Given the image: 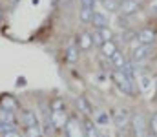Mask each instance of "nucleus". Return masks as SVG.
Instances as JSON below:
<instances>
[{
	"label": "nucleus",
	"mask_w": 157,
	"mask_h": 137,
	"mask_svg": "<svg viewBox=\"0 0 157 137\" xmlns=\"http://www.w3.org/2000/svg\"><path fill=\"white\" fill-rule=\"evenodd\" d=\"M133 132H135V137H146V123H144V117L141 113H137L133 117Z\"/></svg>",
	"instance_id": "obj_6"
},
{
	"label": "nucleus",
	"mask_w": 157,
	"mask_h": 137,
	"mask_svg": "<svg viewBox=\"0 0 157 137\" xmlns=\"http://www.w3.org/2000/svg\"><path fill=\"white\" fill-rule=\"evenodd\" d=\"M99 29V33H101V37H102V40L104 42H108V40H112L113 39V33H112V29L110 28H97Z\"/></svg>",
	"instance_id": "obj_20"
},
{
	"label": "nucleus",
	"mask_w": 157,
	"mask_h": 137,
	"mask_svg": "<svg viewBox=\"0 0 157 137\" xmlns=\"http://www.w3.org/2000/svg\"><path fill=\"white\" fill-rule=\"evenodd\" d=\"M112 79L113 82L117 84V88L124 95H133L135 93V84H133V79H130L126 73H122L121 70H113L112 71Z\"/></svg>",
	"instance_id": "obj_1"
},
{
	"label": "nucleus",
	"mask_w": 157,
	"mask_h": 137,
	"mask_svg": "<svg viewBox=\"0 0 157 137\" xmlns=\"http://www.w3.org/2000/svg\"><path fill=\"white\" fill-rule=\"evenodd\" d=\"M13 2H17V0H13Z\"/></svg>",
	"instance_id": "obj_31"
},
{
	"label": "nucleus",
	"mask_w": 157,
	"mask_h": 137,
	"mask_svg": "<svg viewBox=\"0 0 157 137\" xmlns=\"http://www.w3.org/2000/svg\"><path fill=\"white\" fill-rule=\"evenodd\" d=\"M101 4L106 11H117L119 9V0H101Z\"/></svg>",
	"instance_id": "obj_19"
},
{
	"label": "nucleus",
	"mask_w": 157,
	"mask_h": 137,
	"mask_svg": "<svg viewBox=\"0 0 157 137\" xmlns=\"http://www.w3.org/2000/svg\"><path fill=\"white\" fill-rule=\"evenodd\" d=\"M139 9H141V2H139V0H122V2H119L117 11L122 17H132V15H135Z\"/></svg>",
	"instance_id": "obj_2"
},
{
	"label": "nucleus",
	"mask_w": 157,
	"mask_h": 137,
	"mask_svg": "<svg viewBox=\"0 0 157 137\" xmlns=\"http://www.w3.org/2000/svg\"><path fill=\"white\" fill-rule=\"evenodd\" d=\"M0 124H15V115L11 110H6L0 106Z\"/></svg>",
	"instance_id": "obj_12"
},
{
	"label": "nucleus",
	"mask_w": 157,
	"mask_h": 137,
	"mask_svg": "<svg viewBox=\"0 0 157 137\" xmlns=\"http://www.w3.org/2000/svg\"><path fill=\"white\" fill-rule=\"evenodd\" d=\"M66 59H68V62H75L78 59V46L77 44L68 46V49H66Z\"/></svg>",
	"instance_id": "obj_17"
},
{
	"label": "nucleus",
	"mask_w": 157,
	"mask_h": 137,
	"mask_svg": "<svg viewBox=\"0 0 157 137\" xmlns=\"http://www.w3.org/2000/svg\"><path fill=\"white\" fill-rule=\"evenodd\" d=\"M113 124H115V128H119V130H124L128 124H130V112L126 110V108H121V110H117L115 113H113Z\"/></svg>",
	"instance_id": "obj_4"
},
{
	"label": "nucleus",
	"mask_w": 157,
	"mask_h": 137,
	"mask_svg": "<svg viewBox=\"0 0 157 137\" xmlns=\"http://www.w3.org/2000/svg\"><path fill=\"white\" fill-rule=\"evenodd\" d=\"M82 7H95V0H80Z\"/></svg>",
	"instance_id": "obj_27"
},
{
	"label": "nucleus",
	"mask_w": 157,
	"mask_h": 137,
	"mask_svg": "<svg viewBox=\"0 0 157 137\" xmlns=\"http://www.w3.org/2000/svg\"><path fill=\"white\" fill-rule=\"evenodd\" d=\"M49 119H51V124L55 126V128H60V126H64L66 124V115H64V112H51L49 113Z\"/></svg>",
	"instance_id": "obj_10"
},
{
	"label": "nucleus",
	"mask_w": 157,
	"mask_h": 137,
	"mask_svg": "<svg viewBox=\"0 0 157 137\" xmlns=\"http://www.w3.org/2000/svg\"><path fill=\"white\" fill-rule=\"evenodd\" d=\"M137 40H139V44H154V40H155V31L154 29H150V28H143L139 33H137Z\"/></svg>",
	"instance_id": "obj_7"
},
{
	"label": "nucleus",
	"mask_w": 157,
	"mask_h": 137,
	"mask_svg": "<svg viewBox=\"0 0 157 137\" xmlns=\"http://www.w3.org/2000/svg\"><path fill=\"white\" fill-rule=\"evenodd\" d=\"M101 137H102V135H101Z\"/></svg>",
	"instance_id": "obj_32"
},
{
	"label": "nucleus",
	"mask_w": 157,
	"mask_h": 137,
	"mask_svg": "<svg viewBox=\"0 0 157 137\" xmlns=\"http://www.w3.org/2000/svg\"><path fill=\"white\" fill-rule=\"evenodd\" d=\"M150 55H152V46L150 44H139L137 48H133L132 60L133 62H144Z\"/></svg>",
	"instance_id": "obj_5"
},
{
	"label": "nucleus",
	"mask_w": 157,
	"mask_h": 137,
	"mask_svg": "<svg viewBox=\"0 0 157 137\" xmlns=\"http://www.w3.org/2000/svg\"><path fill=\"white\" fill-rule=\"evenodd\" d=\"M77 46L78 49H90L91 46H93V40H91V35L90 33H80L78 35V40H77Z\"/></svg>",
	"instance_id": "obj_11"
},
{
	"label": "nucleus",
	"mask_w": 157,
	"mask_h": 137,
	"mask_svg": "<svg viewBox=\"0 0 157 137\" xmlns=\"http://www.w3.org/2000/svg\"><path fill=\"white\" fill-rule=\"evenodd\" d=\"M101 51H102V55L106 57V59H112V55L117 51V46L113 40H108V42H104V44L101 46Z\"/></svg>",
	"instance_id": "obj_14"
},
{
	"label": "nucleus",
	"mask_w": 157,
	"mask_h": 137,
	"mask_svg": "<svg viewBox=\"0 0 157 137\" xmlns=\"http://www.w3.org/2000/svg\"><path fill=\"white\" fill-rule=\"evenodd\" d=\"M0 20H2V6H0Z\"/></svg>",
	"instance_id": "obj_29"
},
{
	"label": "nucleus",
	"mask_w": 157,
	"mask_h": 137,
	"mask_svg": "<svg viewBox=\"0 0 157 137\" xmlns=\"http://www.w3.org/2000/svg\"><path fill=\"white\" fill-rule=\"evenodd\" d=\"M146 137H154V135H146Z\"/></svg>",
	"instance_id": "obj_30"
},
{
	"label": "nucleus",
	"mask_w": 157,
	"mask_h": 137,
	"mask_svg": "<svg viewBox=\"0 0 157 137\" xmlns=\"http://www.w3.org/2000/svg\"><path fill=\"white\" fill-rule=\"evenodd\" d=\"M26 134L28 137H42V130L40 126H33V128H26Z\"/></svg>",
	"instance_id": "obj_23"
},
{
	"label": "nucleus",
	"mask_w": 157,
	"mask_h": 137,
	"mask_svg": "<svg viewBox=\"0 0 157 137\" xmlns=\"http://www.w3.org/2000/svg\"><path fill=\"white\" fill-rule=\"evenodd\" d=\"M2 137H22L17 130H11V132H6V134H2Z\"/></svg>",
	"instance_id": "obj_28"
},
{
	"label": "nucleus",
	"mask_w": 157,
	"mask_h": 137,
	"mask_svg": "<svg viewBox=\"0 0 157 137\" xmlns=\"http://www.w3.org/2000/svg\"><path fill=\"white\" fill-rule=\"evenodd\" d=\"M150 132L154 137H157V112L152 113V117H150Z\"/></svg>",
	"instance_id": "obj_21"
},
{
	"label": "nucleus",
	"mask_w": 157,
	"mask_h": 137,
	"mask_svg": "<svg viewBox=\"0 0 157 137\" xmlns=\"http://www.w3.org/2000/svg\"><path fill=\"white\" fill-rule=\"evenodd\" d=\"M112 64H113V68H117V70H121V68L126 64V57H124L119 49L112 55Z\"/></svg>",
	"instance_id": "obj_15"
},
{
	"label": "nucleus",
	"mask_w": 157,
	"mask_h": 137,
	"mask_svg": "<svg viewBox=\"0 0 157 137\" xmlns=\"http://www.w3.org/2000/svg\"><path fill=\"white\" fill-rule=\"evenodd\" d=\"M22 123H24L26 128L40 126L39 124V117H37V113H35L33 110H24V113H22Z\"/></svg>",
	"instance_id": "obj_8"
},
{
	"label": "nucleus",
	"mask_w": 157,
	"mask_h": 137,
	"mask_svg": "<svg viewBox=\"0 0 157 137\" xmlns=\"http://www.w3.org/2000/svg\"><path fill=\"white\" fill-rule=\"evenodd\" d=\"M91 24H93L95 28H108V17H106L102 11H93Z\"/></svg>",
	"instance_id": "obj_9"
},
{
	"label": "nucleus",
	"mask_w": 157,
	"mask_h": 137,
	"mask_svg": "<svg viewBox=\"0 0 157 137\" xmlns=\"http://www.w3.org/2000/svg\"><path fill=\"white\" fill-rule=\"evenodd\" d=\"M77 104L82 108V110H84V112H86V113H90V108H88V104H86V101H84L82 97H80V99H77Z\"/></svg>",
	"instance_id": "obj_26"
},
{
	"label": "nucleus",
	"mask_w": 157,
	"mask_h": 137,
	"mask_svg": "<svg viewBox=\"0 0 157 137\" xmlns=\"http://www.w3.org/2000/svg\"><path fill=\"white\" fill-rule=\"evenodd\" d=\"M0 106H2V108H6V110H11V112H15L18 104H17V101H15L13 97H9V95H7V97H4V99H2Z\"/></svg>",
	"instance_id": "obj_18"
},
{
	"label": "nucleus",
	"mask_w": 157,
	"mask_h": 137,
	"mask_svg": "<svg viewBox=\"0 0 157 137\" xmlns=\"http://www.w3.org/2000/svg\"><path fill=\"white\" fill-rule=\"evenodd\" d=\"M84 135L86 137H101L97 124L91 123V121H86V123H84Z\"/></svg>",
	"instance_id": "obj_13"
},
{
	"label": "nucleus",
	"mask_w": 157,
	"mask_h": 137,
	"mask_svg": "<svg viewBox=\"0 0 157 137\" xmlns=\"http://www.w3.org/2000/svg\"><path fill=\"white\" fill-rule=\"evenodd\" d=\"M90 35H91V40H93V44H95V46H99V48H101V46L104 44V40H102V37H101L99 29H95V31H93V33H90Z\"/></svg>",
	"instance_id": "obj_22"
},
{
	"label": "nucleus",
	"mask_w": 157,
	"mask_h": 137,
	"mask_svg": "<svg viewBox=\"0 0 157 137\" xmlns=\"http://www.w3.org/2000/svg\"><path fill=\"white\" fill-rule=\"evenodd\" d=\"M150 84H152V79L150 77H141V88H143V91H148Z\"/></svg>",
	"instance_id": "obj_25"
},
{
	"label": "nucleus",
	"mask_w": 157,
	"mask_h": 137,
	"mask_svg": "<svg viewBox=\"0 0 157 137\" xmlns=\"http://www.w3.org/2000/svg\"><path fill=\"white\" fill-rule=\"evenodd\" d=\"M64 128H66V137H86L82 124L78 123V119H75V117H70L66 121Z\"/></svg>",
	"instance_id": "obj_3"
},
{
	"label": "nucleus",
	"mask_w": 157,
	"mask_h": 137,
	"mask_svg": "<svg viewBox=\"0 0 157 137\" xmlns=\"http://www.w3.org/2000/svg\"><path fill=\"white\" fill-rule=\"evenodd\" d=\"M110 123V117H108V113L106 112H101V113H97V124H108Z\"/></svg>",
	"instance_id": "obj_24"
},
{
	"label": "nucleus",
	"mask_w": 157,
	"mask_h": 137,
	"mask_svg": "<svg viewBox=\"0 0 157 137\" xmlns=\"http://www.w3.org/2000/svg\"><path fill=\"white\" fill-rule=\"evenodd\" d=\"M93 7H80V11H78V17H80V22H84V24H88V22H91V17H93Z\"/></svg>",
	"instance_id": "obj_16"
}]
</instances>
